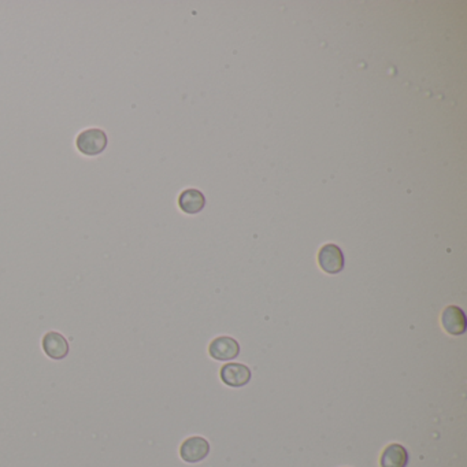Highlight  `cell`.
I'll list each match as a JSON object with an SVG mask.
<instances>
[{
    "label": "cell",
    "instance_id": "277c9868",
    "mask_svg": "<svg viewBox=\"0 0 467 467\" xmlns=\"http://www.w3.org/2000/svg\"><path fill=\"white\" fill-rule=\"evenodd\" d=\"M441 323L447 333L461 336L466 332L467 319L463 310L456 306H448L441 316Z\"/></svg>",
    "mask_w": 467,
    "mask_h": 467
},
{
    "label": "cell",
    "instance_id": "52a82bcc",
    "mask_svg": "<svg viewBox=\"0 0 467 467\" xmlns=\"http://www.w3.org/2000/svg\"><path fill=\"white\" fill-rule=\"evenodd\" d=\"M43 350L51 359L55 361L65 359L69 353V343L66 337L59 332H49L44 334Z\"/></svg>",
    "mask_w": 467,
    "mask_h": 467
},
{
    "label": "cell",
    "instance_id": "6da1fadb",
    "mask_svg": "<svg viewBox=\"0 0 467 467\" xmlns=\"http://www.w3.org/2000/svg\"><path fill=\"white\" fill-rule=\"evenodd\" d=\"M109 144L107 134L99 128L85 129L76 139V147L83 155L96 156L106 150Z\"/></svg>",
    "mask_w": 467,
    "mask_h": 467
},
{
    "label": "cell",
    "instance_id": "9c48e42d",
    "mask_svg": "<svg viewBox=\"0 0 467 467\" xmlns=\"http://www.w3.org/2000/svg\"><path fill=\"white\" fill-rule=\"evenodd\" d=\"M407 463L408 452L401 444L388 446L380 459L381 467H406Z\"/></svg>",
    "mask_w": 467,
    "mask_h": 467
},
{
    "label": "cell",
    "instance_id": "ba28073f",
    "mask_svg": "<svg viewBox=\"0 0 467 467\" xmlns=\"http://www.w3.org/2000/svg\"><path fill=\"white\" fill-rule=\"evenodd\" d=\"M179 206L186 214H198L206 206V198L198 189H185L179 198Z\"/></svg>",
    "mask_w": 467,
    "mask_h": 467
},
{
    "label": "cell",
    "instance_id": "7a4b0ae2",
    "mask_svg": "<svg viewBox=\"0 0 467 467\" xmlns=\"http://www.w3.org/2000/svg\"><path fill=\"white\" fill-rule=\"evenodd\" d=\"M318 263L329 274H337L344 268V253L336 244H325L318 253Z\"/></svg>",
    "mask_w": 467,
    "mask_h": 467
},
{
    "label": "cell",
    "instance_id": "8992f818",
    "mask_svg": "<svg viewBox=\"0 0 467 467\" xmlns=\"http://www.w3.org/2000/svg\"><path fill=\"white\" fill-rule=\"evenodd\" d=\"M209 351L214 359L226 362V361H232L238 356L240 346L232 337L222 336V337H217L216 340L211 341Z\"/></svg>",
    "mask_w": 467,
    "mask_h": 467
},
{
    "label": "cell",
    "instance_id": "5b68a950",
    "mask_svg": "<svg viewBox=\"0 0 467 467\" xmlns=\"http://www.w3.org/2000/svg\"><path fill=\"white\" fill-rule=\"evenodd\" d=\"M221 380L232 388H241L250 383L251 370L241 363H228L221 368Z\"/></svg>",
    "mask_w": 467,
    "mask_h": 467
},
{
    "label": "cell",
    "instance_id": "3957f363",
    "mask_svg": "<svg viewBox=\"0 0 467 467\" xmlns=\"http://www.w3.org/2000/svg\"><path fill=\"white\" fill-rule=\"evenodd\" d=\"M210 452V444L204 437L194 436L184 441L180 448V455L186 463H198L203 461Z\"/></svg>",
    "mask_w": 467,
    "mask_h": 467
}]
</instances>
